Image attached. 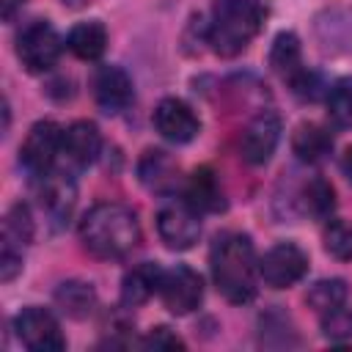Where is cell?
I'll list each match as a JSON object with an SVG mask.
<instances>
[{
	"instance_id": "cell-1",
	"label": "cell",
	"mask_w": 352,
	"mask_h": 352,
	"mask_svg": "<svg viewBox=\"0 0 352 352\" xmlns=\"http://www.w3.org/2000/svg\"><path fill=\"white\" fill-rule=\"evenodd\" d=\"M80 242L82 248L102 258V261H116L129 256L138 242H140V220L126 204L116 201H102L94 204L82 220H80Z\"/></svg>"
},
{
	"instance_id": "cell-2",
	"label": "cell",
	"mask_w": 352,
	"mask_h": 352,
	"mask_svg": "<svg viewBox=\"0 0 352 352\" xmlns=\"http://www.w3.org/2000/svg\"><path fill=\"white\" fill-rule=\"evenodd\" d=\"M209 272L217 292L234 302L245 305L258 292V256L248 234L228 231L214 239L209 250Z\"/></svg>"
},
{
	"instance_id": "cell-3",
	"label": "cell",
	"mask_w": 352,
	"mask_h": 352,
	"mask_svg": "<svg viewBox=\"0 0 352 352\" xmlns=\"http://www.w3.org/2000/svg\"><path fill=\"white\" fill-rule=\"evenodd\" d=\"M261 0H212L206 22V44L220 58H234L250 47L264 25Z\"/></svg>"
},
{
	"instance_id": "cell-4",
	"label": "cell",
	"mask_w": 352,
	"mask_h": 352,
	"mask_svg": "<svg viewBox=\"0 0 352 352\" xmlns=\"http://www.w3.org/2000/svg\"><path fill=\"white\" fill-rule=\"evenodd\" d=\"M63 52V38L47 19L28 22L16 36V58L30 74L50 72Z\"/></svg>"
},
{
	"instance_id": "cell-5",
	"label": "cell",
	"mask_w": 352,
	"mask_h": 352,
	"mask_svg": "<svg viewBox=\"0 0 352 352\" xmlns=\"http://www.w3.org/2000/svg\"><path fill=\"white\" fill-rule=\"evenodd\" d=\"M63 126L52 118H44V121H36L22 146H19V165L33 176H47L58 160V154H63Z\"/></svg>"
},
{
	"instance_id": "cell-6",
	"label": "cell",
	"mask_w": 352,
	"mask_h": 352,
	"mask_svg": "<svg viewBox=\"0 0 352 352\" xmlns=\"http://www.w3.org/2000/svg\"><path fill=\"white\" fill-rule=\"evenodd\" d=\"M14 333L30 352H60L66 349V336L52 311L41 305H28L14 316Z\"/></svg>"
},
{
	"instance_id": "cell-7",
	"label": "cell",
	"mask_w": 352,
	"mask_h": 352,
	"mask_svg": "<svg viewBox=\"0 0 352 352\" xmlns=\"http://www.w3.org/2000/svg\"><path fill=\"white\" fill-rule=\"evenodd\" d=\"M308 272V253L297 242H275L258 256V278L270 289H289Z\"/></svg>"
},
{
	"instance_id": "cell-8",
	"label": "cell",
	"mask_w": 352,
	"mask_h": 352,
	"mask_svg": "<svg viewBox=\"0 0 352 352\" xmlns=\"http://www.w3.org/2000/svg\"><path fill=\"white\" fill-rule=\"evenodd\" d=\"M157 234L170 250H190L201 236V212L190 201H168L157 212Z\"/></svg>"
},
{
	"instance_id": "cell-9",
	"label": "cell",
	"mask_w": 352,
	"mask_h": 352,
	"mask_svg": "<svg viewBox=\"0 0 352 352\" xmlns=\"http://www.w3.org/2000/svg\"><path fill=\"white\" fill-rule=\"evenodd\" d=\"M160 300L162 305L173 314V316H187L192 314L201 300H204V278L187 267V264H176L170 270H162L160 278Z\"/></svg>"
},
{
	"instance_id": "cell-10",
	"label": "cell",
	"mask_w": 352,
	"mask_h": 352,
	"mask_svg": "<svg viewBox=\"0 0 352 352\" xmlns=\"http://www.w3.org/2000/svg\"><path fill=\"white\" fill-rule=\"evenodd\" d=\"M151 121H154V129H157L165 140H170V143H176V146L195 140L198 132H201V121H198L195 110H192L184 99H179V96H165V99L154 107Z\"/></svg>"
},
{
	"instance_id": "cell-11",
	"label": "cell",
	"mask_w": 352,
	"mask_h": 352,
	"mask_svg": "<svg viewBox=\"0 0 352 352\" xmlns=\"http://www.w3.org/2000/svg\"><path fill=\"white\" fill-rule=\"evenodd\" d=\"M280 140V118L272 110L258 113L248 121V126L239 135V154L248 165H264L275 154Z\"/></svg>"
},
{
	"instance_id": "cell-12",
	"label": "cell",
	"mask_w": 352,
	"mask_h": 352,
	"mask_svg": "<svg viewBox=\"0 0 352 352\" xmlns=\"http://www.w3.org/2000/svg\"><path fill=\"white\" fill-rule=\"evenodd\" d=\"M91 88H94L96 104H99L104 113H110V116L126 110L129 102L135 99V88H132L129 74H126L121 66H116V63L99 66L96 74H94V80H91Z\"/></svg>"
},
{
	"instance_id": "cell-13",
	"label": "cell",
	"mask_w": 352,
	"mask_h": 352,
	"mask_svg": "<svg viewBox=\"0 0 352 352\" xmlns=\"http://www.w3.org/2000/svg\"><path fill=\"white\" fill-rule=\"evenodd\" d=\"M38 206L52 223H66L72 217V209L77 204V187L63 173H47L38 176Z\"/></svg>"
},
{
	"instance_id": "cell-14",
	"label": "cell",
	"mask_w": 352,
	"mask_h": 352,
	"mask_svg": "<svg viewBox=\"0 0 352 352\" xmlns=\"http://www.w3.org/2000/svg\"><path fill=\"white\" fill-rule=\"evenodd\" d=\"M138 179L146 190L170 195L179 184V162L162 148H146L138 160Z\"/></svg>"
},
{
	"instance_id": "cell-15",
	"label": "cell",
	"mask_w": 352,
	"mask_h": 352,
	"mask_svg": "<svg viewBox=\"0 0 352 352\" xmlns=\"http://www.w3.org/2000/svg\"><path fill=\"white\" fill-rule=\"evenodd\" d=\"M102 151V132L94 121L88 118H80V121H72L63 132V154L69 162H74L77 168H88L96 162Z\"/></svg>"
},
{
	"instance_id": "cell-16",
	"label": "cell",
	"mask_w": 352,
	"mask_h": 352,
	"mask_svg": "<svg viewBox=\"0 0 352 352\" xmlns=\"http://www.w3.org/2000/svg\"><path fill=\"white\" fill-rule=\"evenodd\" d=\"M184 201H190L198 212H223L226 209V190H223L214 168L201 165L187 176Z\"/></svg>"
},
{
	"instance_id": "cell-17",
	"label": "cell",
	"mask_w": 352,
	"mask_h": 352,
	"mask_svg": "<svg viewBox=\"0 0 352 352\" xmlns=\"http://www.w3.org/2000/svg\"><path fill=\"white\" fill-rule=\"evenodd\" d=\"M270 66L272 72L286 80L292 88L302 80V74L308 72L302 66V47H300V38L297 33L292 30H280L275 38H272V47H270Z\"/></svg>"
},
{
	"instance_id": "cell-18",
	"label": "cell",
	"mask_w": 352,
	"mask_h": 352,
	"mask_svg": "<svg viewBox=\"0 0 352 352\" xmlns=\"http://www.w3.org/2000/svg\"><path fill=\"white\" fill-rule=\"evenodd\" d=\"M160 278H162V267L151 264V261H143V264L126 270V275L121 278V305L138 308V305L148 302L160 292Z\"/></svg>"
},
{
	"instance_id": "cell-19",
	"label": "cell",
	"mask_w": 352,
	"mask_h": 352,
	"mask_svg": "<svg viewBox=\"0 0 352 352\" xmlns=\"http://www.w3.org/2000/svg\"><path fill=\"white\" fill-rule=\"evenodd\" d=\"M316 41L322 44L324 52H346L352 50V11L344 8H330L316 16Z\"/></svg>"
},
{
	"instance_id": "cell-20",
	"label": "cell",
	"mask_w": 352,
	"mask_h": 352,
	"mask_svg": "<svg viewBox=\"0 0 352 352\" xmlns=\"http://www.w3.org/2000/svg\"><path fill=\"white\" fill-rule=\"evenodd\" d=\"M292 151L297 154L300 162H322L330 151H333V135L330 129L314 124V121H302L294 132H292Z\"/></svg>"
},
{
	"instance_id": "cell-21",
	"label": "cell",
	"mask_w": 352,
	"mask_h": 352,
	"mask_svg": "<svg viewBox=\"0 0 352 352\" xmlns=\"http://www.w3.org/2000/svg\"><path fill=\"white\" fill-rule=\"evenodd\" d=\"M66 47L80 60H99L104 55V50H107V28L99 19L80 22V25H74L69 30Z\"/></svg>"
},
{
	"instance_id": "cell-22",
	"label": "cell",
	"mask_w": 352,
	"mask_h": 352,
	"mask_svg": "<svg viewBox=\"0 0 352 352\" xmlns=\"http://www.w3.org/2000/svg\"><path fill=\"white\" fill-rule=\"evenodd\" d=\"M55 305L72 319H85L96 308V289L85 280H63L55 289Z\"/></svg>"
},
{
	"instance_id": "cell-23",
	"label": "cell",
	"mask_w": 352,
	"mask_h": 352,
	"mask_svg": "<svg viewBox=\"0 0 352 352\" xmlns=\"http://www.w3.org/2000/svg\"><path fill=\"white\" fill-rule=\"evenodd\" d=\"M300 201H302V212L316 217V220H330L336 212V190L322 176H314L305 182Z\"/></svg>"
},
{
	"instance_id": "cell-24",
	"label": "cell",
	"mask_w": 352,
	"mask_h": 352,
	"mask_svg": "<svg viewBox=\"0 0 352 352\" xmlns=\"http://www.w3.org/2000/svg\"><path fill=\"white\" fill-rule=\"evenodd\" d=\"M36 236V226H33V214H30V206L28 204H14L6 217H3V239L0 242H8L19 250H25Z\"/></svg>"
},
{
	"instance_id": "cell-25",
	"label": "cell",
	"mask_w": 352,
	"mask_h": 352,
	"mask_svg": "<svg viewBox=\"0 0 352 352\" xmlns=\"http://www.w3.org/2000/svg\"><path fill=\"white\" fill-rule=\"evenodd\" d=\"M346 297H349V289H346V280L341 278H322L316 280L308 292H305V302L322 316V314H330L341 305H346Z\"/></svg>"
},
{
	"instance_id": "cell-26",
	"label": "cell",
	"mask_w": 352,
	"mask_h": 352,
	"mask_svg": "<svg viewBox=\"0 0 352 352\" xmlns=\"http://www.w3.org/2000/svg\"><path fill=\"white\" fill-rule=\"evenodd\" d=\"M327 118L336 129H352V80H338L324 94Z\"/></svg>"
},
{
	"instance_id": "cell-27",
	"label": "cell",
	"mask_w": 352,
	"mask_h": 352,
	"mask_svg": "<svg viewBox=\"0 0 352 352\" xmlns=\"http://www.w3.org/2000/svg\"><path fill=\"white\" fill-rule=\"evenodd\" d=\"M324 250L338 261H352V223L330 217L322 234Z\"/></svg>"
},
{
	"instance_id": "cell-28",
	"label": "cell",
	"mask_w": 352,
	"mask_h": 352,
	"mask_svg": "<svg viewBox=\"0 0 352 352\" xmlns=\"http://www.w3.org/2000/svg\"><path fill=\"white\" fill-rule=\"evenodd\" d=\"M322 336L330 341L352 338V311L346 305H341L330 314H322Z\"/></svg>"
},
{
	"instance_id": "cell-29",
	"label": "cell",
	"mask_w": 352,
	"mask_h": 352,
	"mask_svg": "<svg viewBox=\"0 0 352 352\" xmlns=\"http://www.w3.org/2000/svg\"><path fill=\"white\" fill-rule=\"evenodd\" d=\"M140 344H143L146 349H154V352H176V349H184V341H182L170 327H165V324L151 327V330L143 336Z\"/></svg>"
},
{
	"instance_id": "cell-30",
	"label": "cell",
	"mask_w": 352,
	"mask_h": 352,
	"mask_svg": "<svg viewBox=\"0 0 352 352\" xmlns=\"http://www.w3.org/2000/svg\"><path fill=\"white\" fill-rule=\"evenodd\" d=\"M22 272V250L3 242L0 245V280L8 283Z\"/></svg>"
},
{
	"instance_id": "cell-31",
	"label": "cell",
	"mask_w": 352,
	"mask_h": 352,
	"mask_svg": "<svg viewBox=\"0 0 352 352\" xmlns=\"http://www.w3.org/2000/svg\"><path fill=\"white\" fill-rule=\"evenodd\" d=\"M25 0H0V14H3V22H11L16 11H22Z\"/></svg>"
},
{
	"instance_id": "cell-32",
	"label": "cell",
	"mask_w": 352,
	"mask_h": 352,
	"mask_svg": "<svg viewBox=\"0 0 352 352\" xmlns=\"http://www.w3.org/2000/svg\"><path fill=\"white\" fill-rule=\"evenodd\" d=\"M341 170H344L346 179L352 182V146H346V151L341 154Z\"/></svg>"
},
{
	"instance_id": "cell-33",
	"label": "cell",
	"mask_w": 352,
	"mask_h": 352,
	"mask_svg": "<svg viewBox=\"0 0 352 352\" xmlns=\"http://www.w3.org/2000/svg\"><path fill=\"white\" fill-rule=\"evenodd\" d=\"M63 6H69V8H82L85 6V0H60Z\"/></svg>"
}]
</instances>
